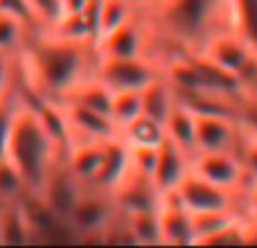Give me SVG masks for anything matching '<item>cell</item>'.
Listing matches in <instances>:
<instances>
[{"label": "cell", "mask_w": 257, "mask_h": 248, "mask_svg": "<svg viewBox=\"0 0 257 248\" xmlns=\"http://www.w3.org/2000/svg\"><path fill=\"white\" fill-rule=\"evenodd\" d=\"M99 54L93 43H79L36 30L16 54V77L32 95L59 102L95 75Z\"/></svg>", "instance_id": "1"}, {"label": "cell", "mask_w": 257, "mask_h": 248, "mask_svg": "<svg viewBox=\"0 0 257 248\" xmlns=\"http://www.w3.org/2000/svg\"><path fill=\"white\" fill-rule=\"evenodd\" d=\"M142 14L156 32L154 57L160 63L176 52H203L210 41L235 32L232 0H158Z\"/></svg>", "instance_id": "2"}, {"label": "cell", "mask_w": 257, "mask_h": 248, "mask_svg": "<svg viewBox=\"0 0 257 248\" xmlns=\"http://www.w3.org/2000/svg\"><path fill=\"white\" fill-rule=\"evenodd\" d=\"M16 86L18 95H21V104H18L16 117H14L12 138L7 145V158L21 169L27 183V192L39 194L48 183L50 174L54 172V167L63 163V154L41 120L34 97L23 88L18 79Z\"/></svg>", "instance_id": "3"}, {"label": "cell", "mask_w": 257, "mask_h": 248, "mask_svg": "<svg viewBox=\"0 0 257 248\" xmlns=\"http://www.w3.org/2000/svg\"><path fill=\"white\" fill-rule=\"evenodd\" d=\"M169 196L178 201L192 214L219 212V210H237V212L246 214V194L223 190V187L205 181L194 172L187 174L181 181V185L174 190V194Z\"/></svg>", "instance_id": "4"}, {"label": "cell", "mask_w": 257, "mask_h": 248, "mask_svg": "<svg viewBox=\"0 0 257 248\" xmlns=\"http://www.w3.org/2000/svg\"><path fill=\"white\" fill-rule=\"evenodd\" d=\"M163 75V63L154 57L133 59H102L99 57L95 77L108 86L113 93L117 90H142L154 79Z\"/></svg>", "instance_id": "5"}, {"label": "cell", "mask_w": 257, "mask_h": 248, "mask_svg": "<svg viewBox=\"0 0 257 248\" xmlns=\"http://www.w3.org/2000/svg\"><path fill=\"white\" fill-rule=\"evenodd\" d=\"M156 32L149 18L142 12L115 32L104 36L97 43V54L102 59H133V57H154ZM156 59V57H154Z\"/></svg>", "instance_id": "6"}, {"label": "cell", "mask_w": 257, "mask_h": 248, "mask_svg": "<svg viewBox=\"0 0 257 248\" xmlns=\"http://www.w3.org/2000/svg\"><path fill=\"white\" fill-rule=\"evenodd\" d=\"M192 172L237 194H246L250 185L237 151H196L192 156Z\"/></svg>", "instance_id": "7"}, {"label": "cell", "mask_w": 257, "mask_h": 248, "mask_svg": "<svg viewBox=\"0 0 257 248\" xmlns=\"http://www.w3.org/2000/svg\"><path fill=\"white\" fill-rule=\"evenodd\" d=\"M115 214L117 208L108 192H102L97 187H84L70 217H68V223L77 232V237H90V239L99 237L102 239L104 228L113 221Z\"/></svg>", "instance_id": "8"}, {"label": "cell", "mask_w": 257, "mask_h": 248, "mask_svg": "<svg viewBox=\"0 0 257 248\" xmlns=\"http://www.w3.org/2000/svg\"><path fill=\"white\" fill-rule=\"evenodd\" d=\"M59 108H61L66 124L70 129V138L75 140H111L120 133L117 124L113 122V117L108 113H99L93 108L79 106L75 102H66L59 99Z\"/></svg>", "instance_id": "9"}, {"label": "cell", "mask_w": 257, "mask_h": 248, "mask_svg": "<svg viewBox=\"0 0 257 248\" xmlns=\"http://www.w3.org/2000/svg\"><path fill=\"white\" fill-rule=\"evenodd\" d=\"M244 140L241 120L226 115H196V151H237Z\"/></svg>", "instance_id": "10"}, {"label": "cell", "mask_w": 257, "mask_h": 248, "mask_svg": "<svg viewBox=\"0 0 257 248\" xmlns=\"http://www.w3.org/2000/svg\"><path fill=\"white\" fill-rule=\"evenodd\" d=\"M192 172V156L185 149L165 138L163 145L158 147V156H156V167L151 174V183L158 190L160 196L174 194L181 181Z\"/></svg>", "instance_id": "11"}, {"label": "cell", "mask_w": 257, "mask_h": 248, "mask_svg": "<svg viewBox=\"0 0 257 248\" xmlns=\"http://www.w3.org/2000/svg\"><path fill=\"white\" fill-rule=\"evenodd\" d=\"M113 203H115L117 212L122 214H133V212H145V210H158L165 196L158 194V190L154 187L151 178L140 176L138 172H133L111 192Z\"/></svg>", "instance_id": "12"}, {"label": "cell", "mask_w": 257, "mask_h": 248, "mask_svg": "<svg viewBox=\"0 0 257 248\" xmlns=\"http://www.w3.org/2000/svg\"><path fill=\"white\" fill-rule=\"evenodd\" d=\"M81 192H84V185H81V183L68 172L66 165L61 163L50 174L48 183H45L43 190L39 192V196L48 203V208L52 210L57 217L68 221V217H70V212H72V208H75Z\"/></svg>", "instance_id": "13"}, {"label": "cell", "mask_w": 257, "mask_h": 248, "mask_svg": "<svg viewBox=\"0 0 257 248\" xmlns=\"http://www.w3.org/2000/svg\"><path fill=\"white\" fill-rule=\"evenodd\" d=\"M128 174H131V149L120 136H115L104 142L102 165H99V172L90 187H97V190L111 194Z\"/></svg>", "instance_id": "14"}, {"label": "cell", "mask_w": 257, "mask_h": 248, "mask_svg": "<svg viewBox=\"0 0 257 248\" xmlns=\"http://www.w3.org/2000/svg\"><path fill=\"white\" fill-rule=\"evenodd\" d=\"M158 212L160 230H163V246H196L194 214L187 212L172 196H165Z\"/></svg>", "instance_id": "15"}, {"label": "cell", "mask_w": 257, "mask_h": 248, "mask_svg": "<svg viewBox=\"0 0 257 248\" xmlns=\"http://www.w3.org/2000/svg\"><path fill=\"white\" fill-rule=\"evenodd\" d=\"M106 142V140H104ZM104 142L102 140H75L68 149L63 165L68 172L77 178L84 187H90L99 172L104 156Z\"/></svg>", "instance_id": "16"}, {"label": "cell", "mask_w": 257, "mask_h": 248, "mask_svg": "<svg viewBox=\"0 0 257 248\" xmlns=\"http://www.w3.org/2000/svg\"><path fill=\"white\" fill-rule=\"evenodd\" d=\"M52 32L54 36H61L68 41H79V43H93L97 48V0L88 5L84 12L66 14L52 27H43Z\"/></svg>", "instance_id": "17"}, {"label": "cell", "mask_w": 257, "mask_h": 248, "mask_svg": "<svg viewBox=\"0 0 257 248\" xmlns=\"http://www.w3.org/2000/svg\"><path fill=\"white\" fill-rule=\"evenodd\" d=\"M203 54L212 59L214 63H219L221 68L237 75L246 66V61L257 52L248 48V43L237 32H226V34L217 36L214 41H210V45L203 50Z\"/></svg>", "instance_id": "18"}, {"label": "cell", "mask_w": 257, "mask_h": 248, "mask_svg": "<svg viewBox=\"0 0 257 248\" xmlns=\"http://www.w3.org/2000/svg\"><path fill=\"white\" fill-rule=\"evenodd\" d=\"M178 99H176V90L174 86L167 81L165 72L154 79L147 88H142V113L158 122H167V117L172 115V111L176 108Z\"/></svg>", "instance_id": "19"}, {"label": "cell", "mask_w": 257, "mask_h": 248, "mask_svg": "<svg viewBox=\"0 0 257 248\" xmlns=\"http://www.w3.org/2000/svg\"><path fill=\"white\" fill-rule=\"evenodd\" d=\"M0 217H3V246H25L36 239L21 201L5 203L0 208Z\"/></svg>", "instance_id": "20"}, {"label": "cell", "mask_w": 257, "mask_h": 248, "mask_svg": "<svg viewBox=\"0 0 257 248\" xmlns=\"http://www.w3.org/2000/svg\"><path fill=\"white\" fill-rule=\"evenodd\" d=\"M117 136H120L131 149L133 147H154V149H158V147L163 145V140L167 138V133H165L163 122H158L142 113L136 120L124 124Z\"/></svg>", "instance_id": "21"}, {"label": "cell", "mask_w": 257, "mask_h": 248, "mask_svg": "<svg viewBox=\"0 0 257 248\" xmlns=\"http://www.w3.org/2000/svg\"><path fill=\"white\" fill-rule=\"evenodd\" d=\"M66 102H75L79 106H86V108H93V111H99V113H108L111 115V102H113V90L108 88L104 81H99L97 77H88L84 79L79 86L70 90L66 95Z\"/></svg>", "instance_id": "22"}, {"label": "cell", "mask_w": 257, "mask_h": 248, "mask_svg": "<svg viewBox=\"0 0 257 248\" xmlns=\"http://www.w3.org/2000/svg\"><path fill=\"white\" fill-rule=\"evenodd\" d=\"M165 133H167L169 140L176 142L190 156L196 154V115L190 108H185L183 104H176V108L165 122Z\"/></svg>", "instance_id": "23"}, {"label": "cell", "mask_w": 257, "mask_h": 248, "mask_svg": "<svg viewBox=\"0 0 257 248\" xmlns=\"http://www.w3.org/2000/svg\"><path fill=\"white\" fill-rule=\"evenodd\" d=\"M160 210V208H158ZM145 210V212L124 214L133 241L142 246H163V230H160V212Z\"/></svg>", "instance_id": "24"}, {"label": "cell", "mask_w": 257, "mask_h": 248, "mask_svg": "<svg viewBox=\"0 0 257 248\" xmlns=\"http://www.w3.org/2000/svg\"><path fill=\"white\" fill-rule=\"evenodd\" d=\"M136 9L126 0H99L97 3V43L136 16Z\"/></svg>", "instance_id": "25"}, {"label": "cell", "mask_w": 257, "mask_h": 248, "mask_svg": "<svg viewBox=\"0 0 257 248\" xmlns=\"http://www.w3.org/2000/svg\"><path fill=\"white\" fill-rule=\"evenodd\" d=\"M246 217L244 212L237 210H219V212H203L194 214V228H196V246H203L212 235H217L219 230H223L226 226H230L232 221Z\"/></svg>", "instance_id": "26"}, {"label": "cell", "mask_w": 257, "mask_h": 248, "mask_svg": "<svg viewBox=\"0 0 257 248\" xmlns=\"http://www.w3.org/2000/svg\"><path fill=\"white\" fill-rule=\"evenodd\" d=\"M235 32L257 52V0H232Z\"/></svg>", "instance_id": "27"}, {"label": "cell", "mask_w": 257, "mask_h": 248, "mask_svg": "<svg viewBox=\"0 0 257 248\" xmlns=\"http://www.w3.org/2000/svg\"><path fill=\"white\" fill-rule=\"evenodd\" d=\"M30 34L32 30L25 23L0 12V52L18 54L23 50V45H25V41L30 39Z\"/></svg>", "instance_id": "28"}, {"label": "cell", "mask_w": 257, "mask_h": 248, "mask_svg": "<svg viewBox=\"0 0 257 248\" xmlns=\"http://www.w3.org/2000/svg\"><path fill=\"white\" fill-rule=\"evenodd\" d=\"M27 194V183L23 178L21 169L5 156L0 158V201L3 203H14L21 201Z\"/></svg>", "instance_id": "29"}, {"label": "cell", "mask_w": 257, "mask_h": 248, "mask_svg": "<svg viewBox=\"0 0 257 248\" xmlns=\"http://www.w3.org/2000/svg\"><path fill=\"white\" fill-rule=\"evenodd\" d=\"M138 115H142V90H117V93H113L111 117L117 124V129L136 120Z\"/></svg>", "instance_id": "30"}, {"label": "cell", "mask_w": 257, "mask_h": 248, "mask_svg": "<svg viewBox=\"0 0 257 248\" xmlns=\"http://www.w3.org/2000/svg\"><path fill=\"white\" fill-rule=\"evenodd\" d=\"M18 104H21V95H18V86L14 84V88L0 97V158L7 156V145H9V138H12Z\"/></svg>", "instance_id": "31"}, {"label": "cell", "mask_w": 257, "mask_h": 248, "mask_svg": "<svg viewBox=\"0 0 257 248\" xmlns=\"http://www.w3.org/2000/svg\"><path fill=\"white\" fill-rule=\"evenodd\" d=\"M0 12L18 18V21L25 23L32 32L41 30V21H39V16H36L30 0H0Z\"/></svg>", "instance_id": "32"}, {"label": "cell", "mask_w": 257, "mask_h": 248, "mask_svg": "<svg viewBox=\"0 0 257 248\" xmlns=\"http://www.w3.org/2000/svg\"><path fill=\"white\" fill-rule=\"evenodd\" d=\"M239 158L246 169L248 183H257V133L246 127H244V140H241V147H239Z\"/></svg>", "instance_id": "33"}, {"label": "cell", "mask_w": 257, "mask_h": 248, "mask_svg": "<svg viewBox=\"0 0 257 248\" xmlns=\"http://www.w3.org/2000/svg\"><path fill=\"white\" fill-rule=\"evenodd\" d=\"M131 149V147H128ZM156 156H158V149L154 147H133L131 149V169L138 172L140 176L151 178L156 167Z\"/></svg>", "instance_id": "34"}, {"label": "cell", "mask_w": 257, "mask_h": 248, "mask_svg": "<svg viewBox=\"0 0 257 248\" xmlns=\"http://www.w3.org/2000/svg\"><path fill=\"white\" fill-rule=\"evenodd\" d=\"M36 16L41 21V27H52L61 18V3L59 0H30Z\"/></svg>", "instance_id": "35"}, {"label": "cell", "mask_w": 257, "mask_h": 248, "mask_svg": "<svg viewBox=\"0 0 257 248\" xmlns=\"http://www.w3.org/2000/svg\"><path fill=\"white\" fill-rule=\"evenodd\" d=\"M16 84V54L0 52V97Z\"/></svg>", "instance_id": "36"}, {"label": "cell", "mask_w": 257, "mask_h": 248, "mask_svg": "<svg viewBox=\"0 0 257 248\" xmlns=\"http://www.w3.org/2000/svg\"><path fill=\"white\" fill-rule=\"evenodd\" d=\"M246 217L257 223V183H250L246 190Z\"/></svg>", "instance_id": "37"}, {"label": "cell", "mask_w": 257, "mask_h": 248, "mask_svg": "<svg viewBox=\"0 0 257 248\" xmlns=\"http://www.w3.org/2000/svg\"><path fill=\"white\" fill-rule=\"evenodd\" d=\"M59 3H61V16H66V14L84 12L93 0H59Z\"/></svg>", "instance_id": "38"}, {"label": "cell", "mask_w": 257, "mask_h": 248, "mask_svg": "<svg viewBox=\"0 0 257 248\" xmlns=\"http://www.w3.org/2000/svg\"><path fill=\"white\" fill-rule=\"evenodd\" d=\"M241 124L257 133V104H246L244 115H241Z\"/></svg>", "instance_id": "39"}, {"label": "cell", "mask_w": 257, "mask_h": 248, "mask_svg": "<svg viewBox=\"0 0 257 248\" xmlns=\"http://www.w3.org/2000/svg\"><path fill=\"white\" fill-rule=\"evenodd\" d=\"M128 5H131L136 12H149L151 7H156L158 5V0H126Z\"/></svg>", "instance_id": "40"}, {"label": "cell", "mask_w": 257, "mask_h": 248, "mask_svg": "<svg viewBox=\"0 0 257 248\" xmlns=\"http://www.w3.org/2000/svg\"><path fill=\"white\" fill-rule=\"evenodd\" d=\"M248 104H257V75H255L253 84H250V88H248Z\"/></svg>", "instance_id": "41"}, {"label": "cell", "mask_w": 257, "mask_h": 248, "mask_svg": "<svg viewBox=\"0 0 257 248\" xmlns=\"http://www.w3.org/2000/svg\"><path fill=\"white\" fill-rule=\"evenodd\" d=\"M0 246H3V217H0Z\"/></svg>", "instance_id": "42"}, {"label": "cell", "mask_w": 257, "mask_h": 248, "mask_svg": "<svg viewBox=\"0 0 257 248\" xmlns=\"http://www.w3.org/2000/svg\"><path fill=\"white\" fill-rule=\"evenodd\" d=\"M3 205H5V203H3V201H0V208H3Z\"/></svg>", "instance_id": "43"}, {"label": "cell", "mask_w": 257, "mask_h": 248, "mask_svg": "<svg viewBox=\"0 0 257 248\" xmlns=\"http://www.w3.org/2000/svg\"><path fill=\"white\" fill-rule=\"evenodd\" d=\"M97 3H99V0H97Z\"/></svg>", "instance_id": "44"}]
</instances>
